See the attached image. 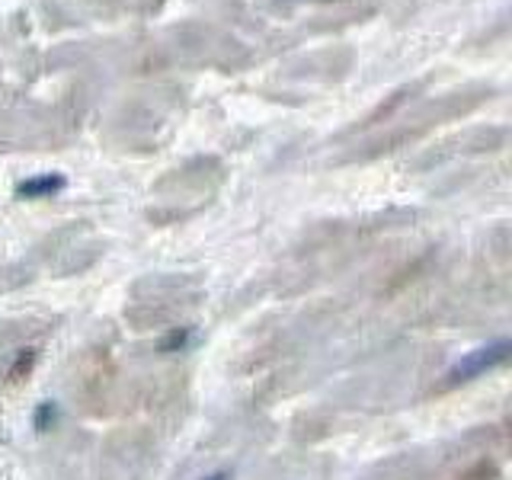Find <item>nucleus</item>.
Returning <instances> with one entry per match:
<instances>
[{
  "mask_svg": "<svg viewBox=\"0 0 512 480\" xmlns=\"http://www.w3.org/2000/svg\"><path fill=\"white\" fill-rule=\"evenodd\" d=\"M189 343H192V330L189 327L170 330V336H164V340H160V352H183Z\"/></svg>",
  "mask_w": 512,
  "mask_h": 480,
  "instance_id": "obj_4",
  "label": "nucleus"
},
{
  "mask_svg": "<svg viewBox=\"0 0 512 480\" xmlns=\"http://www.w3.org/2000/svg\"><path fill=\"white\" fill-rule=\"evenodd\" d=\"M64 186H68V180H64L61 173H39L16 186V196L20 199H52Z\"/></svg>",
  "mask_w": 512,
  "mask_h": 480,
  "instance_id": "obj_2",
  "label": "nucleus"
},
{
  "mask_svg": "<svg viewBox=\"0 0 512 480\" xmlns=\"http://www.w3.org/2000/svg\"><path fill=\"white\" fill-rule=\"evenodd\" d=\"M55 420H58V404L55 400H42V404L36 407V416H32V423H36L39 432H45V429L55 426Z\"/></svg>",
  "mask_w": 512,
  "mask_h": 480,
  "instance_id": "obj_3",
  "label": "nucleus"
},
{
  "mask_svg": "<svg viewBox=\"0 0 512 480\" xmlns=\"http://www.w3.org/2000/svg\"><path fill=\"white\" fill-rule=\"evenodd\" d=\"M512 356V343L509 340H493L487 346H477L471 352H464V356L448 368V375H445V384L448 388H455V384H468L480 375H487L493 372V368H500L506 365Z\"/></svg>",
  "mask_w": 512,
  "mask_h": 480,
  "instance_id": "obj_1",
  "label": "nucleus"
},
{
  "mask_svg": "<svg viewBox=\"0 0 512 480\" xmlns=\"http://www.w3.org/2000/svg\"><path fill=\"white\" fill-rule=\"evenodd\" d=\"M231 474L228 471H215V474H208V477H202V480H228Z\"/></svg>",
  "mask_w": 512,
  "mask_h": 480,
  "instance_id": "obj_5",
  "label": "nucleus"
}]
</instances>
